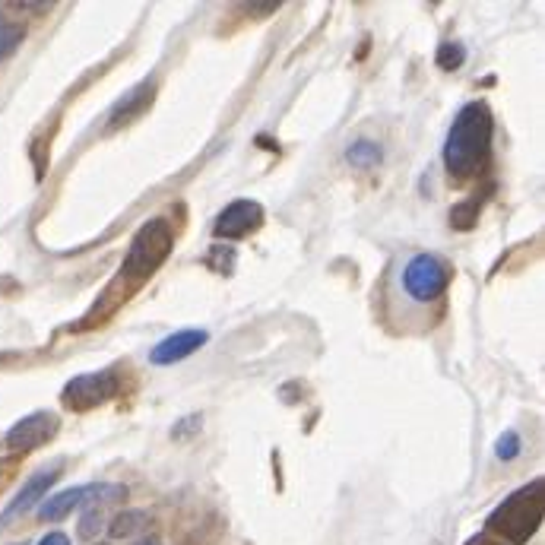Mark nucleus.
I'll return each instance as SVG.
<instances>
[{
	"label": "nucleus",
	"instance_id": "19",
	"mask_svg": "<svg viewBox=\"0 0 545 545\" xmlns=\"http://www.w3.org/2000/svg\"><path fill=\"white\" fill-rule=\"evenodd\" d=\"M39 545H70V539L64 533H48Z\"/></svg>",
	"mask_w": 545,
	"mask_h": 545
},
{
	"label": "nucleus",
	"instance_id": "4",
	"mask_svg": "<svg viewBox=\"0 0 545 545\" xmlns=\"http://www.w3.org/2000/svg\"><path fill=\"white\" fill-rule=\"evenodd\" d=\"M124 498H127V488L124 485H111V482H89V485H77V488H64V492H58V495H51L48 501H42L39 520L58 523V520L70 517L73 511H77V507L124 501Z\"/></svg>",
	"mask_w": 545,
	"mask_h": 545
},
{
	"label": "nucleus",
	"instance_id": "7",
	"mask_svg": "<svg viewBox=\"0 0 545 545\" xmlns=\"http://www.w3.org/2000/svg\"><path fill=\"white\" fill-rule=\"evenodd\" d=\"M58 416L54 412H32V416L20 419L10 431H7V447L10 450H35L48 444L54 435H58Z\"/></svg>",
	"mask_w": 545,
	"mask_h": 545
},
{
	"label": "nucleus",
	"instance_id": "21",
	"mask_svg": "<svg viewBox=\"0 0 545 545\" xmlns=\"http://www.w3.org/2000/svg\"><path fill=\"white\" fill-rule=\"evenodd\" d=\"M466 545H504V542H498V539H492L488 533H482V536H473Z\"/></svg>",
	"mask_w": 545,
	"mask_h": 545
},
{
	"label": "nucleus",
	"instance_id": "22",
	"mask_svg": "<svg viewBox=\"0 0 545 545\" xmlns=\"http://www.w3.org/2000/svg\"><path fill=\"white\" fill-rule=\"evenodd\" d=\"M134 545H162L156 536H146V539H140V542H134Z\"/></svg>",
	"mask_w": 545,
	"mask_h": 545
},
{
	"label": "nucleus",
	"instance_id": "16",
	"mask_svg": "<svg viewBox=\"0 0 545 545\" xmlns=\"http://www.w3.org/2000/svg\"><path fill=\"white\" fill-rule=\"evenodd\" d=\"M463 61H466V48L460 42H444V45H438L435 64L441 70H457V67H463Z\"/></svg>",
	"mask_w": 545,
	"mask_h": 545
},
{
	"label": "nucleus",
	"instance_id": "8",
	"mask_svg": "<svg viewBox=\"0 0 545 545\" xmlns=\"http://www.w3.org/2000/svg\"><path fill=\"white\" fill-rule=\"evenodd\" d=\"M260 222H263V206L260 203H254V200H235V203H229L219 213V219L213 225V235L225 238V241H235V238L251 235Z\"/></svg>",
	"mask_w": 545,
	"mask_h": 545
},
{
	"label": "nucleus",
	"instance_id": "13",
	"mask_svg": "<svg viewBox=\"0 0 545 545\" xmlns=\"http://www.w3.org/2000/svg\"><path fill=\"white\" fill-rule=\"evenodd\" d=\"M146 526H149V514L146 511H124V514H118L115 520H111L108 536L111 539H130V536L143 533Z\"/></svg>",
	"mask_w": 545,
	"mask_h": 545
},
{
	"label": "nucleus",
	"instance_id": "9",
	"mask_svg": "<svg viewBox=\"0 0 545 545\" xmlns=\"http://www.w3.org/2000/svg\"><path fill=\"white\" fill-rule=\"evenodd\" d=\"M206 340H210V333H206V330H178V333L165 336L162 343L153 346V352H149V362H153V365L184 362L187 355H194L200 346H206Z\"/></svg>",
	"mask_w": 545,
	"mask_h": 545
},
{
	"label": "nucleus",
	"instance_id": "20",
	"mask_svg": "<svg viewBox=\"0 0 545 545\" xmlns=\"http://www.w3.org/2000/svg\"><path fill=\"white\" fill-rule=\"evenodd\" d=\"M197 422H200L197 416H191V419H184V422H181V428H175V431H172V435H175V438H181V435H184V431H194V428H197Z\"/></svg>",
	"mask_w": 545,
	"mask_h": 545
},
{
	"label": "nucleus",
	"instance_id": "15",
	"mask_svg": "<svg viewBox=\"0 0 545 545\" xmlns=\"http://www.w3.org/2000/svg\"><path fill=\"white\" fill-rule=\"evenodd\" d=\"M476 222H479V200H466V203H460V206L450 210V225L460 229V232H469Z\"/></svg>",
	"mask_w": 545,
	"mask_h": 545
},
{
	"label": "nucleus",
	"instance_id": "11",
	"mask_svg": "<svg viewBox=\"0 0 545 545\" xmlns=\"http://www.w3.org/2000/svg\"><path fill=\"white\" fill-rule=\"evenodd\" d=\"M153 83H140L127 92L124 99L115 102V108H111V115H108V127H121L127 121H134L137 115H143L146 105H153Z\"/></svg>",
	"mask_w": 545,
	"mask_h": 545
},
{
	"label": "nucleus",
	"instance_id": "14",
	"mask_svg": "<svg viewBox=\"0 0 545 545\" xmlns=\"http://www.w3.org/2000/svg\"><path fill=\"white\" fill-rule=\"evenodd\" d=\"M381 159H384V149L374 140H355L346 149V162L352 168H374V165H381Z\"/></svg>",
	"mask_w": 545,
	"mask_h": 545
},
{
	"label": "nucleus",
	"instance_id": "3",
	"mask_svg": "<svg viewBox=\"0 0 545 545\" xmlns=\"http://www.w3.org/2000/svg\"><path fill=\"white\" fill-rule=\"evenodd\" d=\"M168 251H172V225L165 219L146 222L130 241V251L121 263V276L134 279V286H140L143 279H149L162 267Z\"/></svg>",
	"mask_w": 545,
	"mask_h": 545
},
{
	"label": "nucleus",
	"instance_id": "18",
	"mask_svg": "<svg viewBox=\"0 0 545 545\" xmlns=\"http://www.w3.org/2000/svg\"><path fill=\"white\" fill-rule=\"evenodd\" d=\"M102 523H105V514H102V504H89L86 507V514L80 520V539H96L99 530H102Z\"/></svg>",
	"mask_w": 545,
	"mask_h": 545
},
{
	"label": "nucleus",
	"instance_id": "1",
	"mask_svg": "<svg viewBox=\"0 0 545 545\" xmlns=\"http://www.w3.org/2000/svg\"><path fill=\"white\" fill-rule=\"evenodd\" d=\"M492 134H495V121L488 105L485 102L463 105L444 140L447 172L460 181L476 178L488 162V153H492Z\"/></svg>",
	"mask_w": 545,
	"mask_h": 545
},
{
	"label": "nucleus",
	"instance_id": "6",
	"mask_svg": "<svg viewBox=\"0 0 545 545\" xmlns=\"http://www.w3.org/2000/svg\"><path fill=\"white\" fill-rule=\"evenodd\" d=\"M118 390H121V381L115 371H86V374H77L73 381H67L61 403L73 412H86L115 400Z\"/></svg>",
	"mask_w": 545,
	"mask_h": 545
},
{
	"label": "nucleus",
	"instance_id": "17",
	"mask_svg": "<svg viewBox=\"0 0 545 545\" xmlns=\"http://www.w3.org/2000/svg\"><path fill=\"white\" fill-rule=\"evenodd\" d=\"M520 450H523V441H520V435H517L514 428H511V431H504V435L495 441V457L504 460V463L517 460V457H520Z\"/></svg>",
	"mask_w": 545,
	"mask_h": 545
},
{
	"label": "nucleus",
	"instance_id": "12",
	"mask_svg": "<svg viewBox=\"0 0 545 545\" xmlns=\"http://www.w3.org/2000/svg\"><path fill=\"white\" fill-rule=\"evenodd\" d=\"M26 39V26L20 20H13V16L4 13V7H0V61H7L10 54L23 45Z\"/></svg>",
	"mask_w": 545,
	"mask_h": 545
},
{
	"label": "nucleus",
	"instance_id": "10",
	"mask_svg": "<svg viewBox=\"0 0 545 545\" xmlns=\"http://www.w3.org/2000/svg\"><path fill=\"white\" fill-rule=\"evenodd\" d=\"M58 482V469H42V473H35L20 492L13 495V501L4 507V514H0V526H7V523H13L16 517H23V514H29L35 504H39L42 498H45V492L48 488Z\"/></svg>",
	"mask_w": 545,
	"mask_h": 545
},
{
	"label": "nucleus",
	"instance_id": "5",
	"mask_svg": "<svg viewBox=\"0 0 545 545\" xmlns=\"http://www.w3.org/2000/svg\"><path fill=\"white\" fill-rule=\"evenodd\" d=\"M450 286V267L435 254H416L403 267V289L416 302H435Z\"/></svg>",
	"mask_w": 545,
	"mask_h": 545
},
{
	"label": "nucleus",
	"instance_id": "2",
	"mask_svg": "<svg viewBox=\"0 0 545 545\" xmlns=\"http://www.w3.org/2000/svg\"><path fill=\"white\" fill-rule=\"evenodd\" d=\"M542 479H533L530 485L517 488L514 495H507L492 514H488L485 526H488V536H501L511 545H523L530 542L542 523V511H545V501H542Z\"/></svg>",
	"mask_w": 545,
	"mask_h": 545
}]
</instances>
